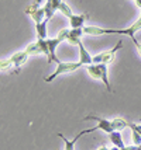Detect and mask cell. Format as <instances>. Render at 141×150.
Segmentation results:
<instances>
[{
	"label": "cell",
	"mask_w": 141,
	"mask_h": 150,
	"mask_svg": "<svg viewBox=\"0 0 141 150\" xmlns=\"http://www.w3.org/2000/svg\"><path fill=\"white\" fill-rule=\"evenodd\" d=\"M137 150H141V144L140 146H137Z\"/></svg>",
	"instance_id": "22"
},
{
	"label": "cell",
	"mask_w": 141,
	"mask_h": 150,
	"mask_svg": "<svg viewBox=\"0 0 141 150\" xmlns=\"http://www.w3.org/2000/svg\"><path fill=\"white\" fill-rule=\"evenodd\" d=\"M123 150H137V146L135 144H133V146H124Z\"/></svg>",
	"instance_id": "19"
},
{
	"label": "cell",
	"mask_w": 141,
	"mask_h": 150,
	"mask_svg": "<svg viewBox=\"0 0 141 150\" xmlns=\"http://www.w3.org/2000/svg\"><path fill=\"white\" fill-rule=\"evenodd\" d=\"M130 129H131V140H133V144L140 146L141 144V133L137 132L135 129H133V128H130Z\"/></svg>",
	"instance_id": "17"
},
{
	"label": "cell",
	"mask_w": 141,
	"mask_h": 150,
	"mask_svg": "<svg viewBox=\"0 0 141 150\" xmlns=\"http://www.w3.org/2000/svg\"><path fill=\"white\" fill-rule=\"evenodd\" d=\"M134 1H135V0H134Z\"/></svg>",
	"instance_id": "24"
},
{
	"label": "cell",
	"mask_w": 141,
	"mask_h": 150,
	"mask_svg": "<svg viewBox=\"0 0 141 150\" xmlns=\"http://www.w3.org/2000/svg\"><path fill=\"white\" fill-rule=\"evenodd\" d=\"M28 58H30V55H28V52L26 49H24V51H20V52L11 55L10 58L1 59V60H0V69H1V70H6V69H10V67L19 69V67H21V66L27 62Z\"/></svg>",
	"instance_id": "4"
},
{
	"label": "cell",
	"mask_w": 141,
	"mask_h": 150,
	"mask_svg": "<svg viewBox=\"0 0 141 150\" xmlns=\"http://www.w3.org/2000/svg\"><path fill=\"white\" fill-rule=\"evenodd\" d=\"M40 3H41V0H35L33 4H30V6L26 8V11H24L27 16H30V17L33 18L34 24L41 23V21L45 20V10H44V6L40 7Z\"/></svg>",
	"instance_id": "7"
},
{
	"label": "cell",
	"mask_w": 141,
	"mask_h": 150,
	"mask_svg": "<svg viewBox=\"0 0 141 150\" xmlns=\"http://www.w3.org/2000/svg\"><path fill=\"white\" fill-rule=\"evenodd\" d=\"M107 66L106 63H90V65H86V72L89 73V76L92 79H96V80H100L103 84L106 86L107 91L113 93V88H112V84L109 81V76H107Z\"/></svg>",
	"instance_id": "2"
},
{
	"label": "cell",
	"mask_w": 141,
	"mask_h": 150,
	"mask_svg": "<svg viewBox=\"0 0 141 150\" xmlns=\"http://www.w3.org/2000/svg\"><path fill=\"white\" fill-rule=\"evenodd\" d=\"M64 3V0H45L44 3V10H45V20H49L54 17L57 11H59L61 4Z\"/></svg>",
	"instance_id": "9"
},
{
	"label": "cell",
	"mask_w": 141,
	"mask_h": 150,
	"mask_svg": "<svg viewBox=\"0 0 141 150\" xmlns=\"http://www.w3.org/2000/svg\"><path fill=\"white\" fill-rule=\"evenodd\" d=\"M59 11H61V13H62V14H64V16H65L67 18H71V17L74 16V11H72V8H71V7L68 6V4H67V3H65V1H64V3L61 4V7H59Z\"/></svg>",
	"instance_id": "16"
},
{
	"label": "cell",
	"mask_w": 141,
	"mask_h": 150,
	"mask_svg": "<svg viewBox=\"0 0 141 150\" xmlns=\"http://www.w3.org/2000/svg\"><path fill=\"white\" fill-rule=\"evenodd\" d=\"M83 121H94L96 125H97V128H99V131L106 132L107 135L114 131L112 121H109L106 118H100V117H96V115H86V117L83 118Z\"/></svg>",
	"instance_id": "8"
},
{
	"label": "cell",
	"mask_w": 141,
	"mask_h": 150,
	"mask_svg": "<svg viewBox=\"0 0 141 150\" xmlns=\"http://www.w3.org/2000/svg\"><path fill=\"white\" fill-rule=\"evenodd\" d=\"M109 140L113 143V146H117V147H124V140H123V136H121L120 131H113L112 133H109Z\"/></svg>",
	"instance_id": "14"
},
{
	"label": "cell",
	"mask_w": 141,
	"mask_h": 150,
	"mask_svg": "<svg viewBox=\"0 0 141 150\" xmlns=\"http://www.w3.org/2000/svg\"><path fill=\"white\" fill-rule=\"evenodd\" d=\"M47 27H48V20H44V21L35 24V33H37V38L38 39H48Z\"/></svg>",
	"instance_id": "13"
},
{
	"label": "cell",
	"mask_w": 141,
	"mask_h": 150,
	"mask_svg": "<svg viewBox=\"0 0 141 150\" xmlns=\"http://www.w3.org/2000/svg\"><path fill=\"white\" fill-rule=\"evenodd\" d=\"M82 63L78 60V62H59L57 63V67H55L54 73H51L49 76L44 79L45 83H51L52 80L58 77V76H62V74H68V73H72L75 70H78L79 67H82Z\"/></svg>",
	"instance_id": "3"
},
{
	"label": "cell",
	"mask_w": 141,
	"mask_h": 150,
	"mask_svg": "<svg viewBox=\"0 0 141 150\" xmlns=\"http://www.w3.org/2000/svg\"><path fill=\"white\" fill-rule=\"evenodd\" d=\"M68 33H69V30H62L58 33L57 37L54 38H48L47 39V44H48V49H49V58L47 59L48 63H51V62H55V63H59L61 60L57 58V48L58 45L62 44V41H67V37H68Z\"/></svg>",
	"instance_id": "5"
},
{
	"label": "cell",
	"mask_w": 141,
	"mask_h": 150,
	"mask_svg": "<svg viewBox=\"0 0 141 150\" xmlns=\"http://www.w3.org/2000/svg\"><path fill=\"white\" fill-rule=\"evenodd\" d=\"M119 150H123V147H121V149H119Z\"/></svg>",
	"instance_id": "23"
},
{
	"label": "cell",
	"mask_w": 141,
	"mask_h": 150,
	"mask_svg": "<svg viewBox=\"0 0 141 150\" xmlns=\"http://www.w3.org/2000/svg\"><path fill=\"white\" fill-rule=\"evenodd\" d=\"M121 48H123V42H121V41H119V42H117V44H116L112 49H109V51H104V52L94 55V56H93V63H106V65L112 63V62L114 60V58H116V53H117V51H120Z\"/></svg>",
	"instance_id": "6"
},
{
	"label": "cell",
	"mask_w": 141,
	"mask_h": 150,
	"mask_svg": "<svg viewBox=\"0 0 141 150\" xmlns=\"http://www.w3.org/2000/svg\"><path fill=\"white\" fill-rule=\"evenodd\" d=\"M82 35H85L83 28H69V33H68L67 41L72 45H78V42L81 41Z\"/></svg>",
	"instance_id": "11"
},
{
	"label": "cell",
	"mask_w": 141,
	"mask_h": 150,
	"mask_svg": "<svg viewBox=\"0 0 141 150\" xmlns=\"http://www.w3.org/2000/svg\"><path fill=\"white\" fill-rule=\"evenodd\" d=\"M131 41H133V44H134L135 49H137V51H138V53L141 55V42H140V41H137V38H135V37H133V38H131Z\"/></svg>",
	"instance_id": "18"
},
{
	"label": "cell",
	"mask_w": 141,
	"mask_h": 150,
	"mask_svg": "<svg viewBox=\"0 0 141 150\" xmlns=\"http://www.w3.org/2000/svg\"><path fill=\"white\" fill-rule=\"evenodd\" d=\"M135 4H137V7L141 10V0H135Z\"/></svg>",
	"instance_id": "20"
},
{
	"label": "cell",
	"mask_w": 141,
	"mask_h": 150,
	"mask_svg": "<svg viewBox=\"0 0 141 150\" xmlns=\"http://www.w3.org/2000/svg\"><path fill=\"white\" fill-rule=\"evenodd\" d=\"M86 18H87V14H74L69 18L71 28H83L85 23H86Z\"/></svg>",
	"instance_id": "12"
},
{
	"label": "cell",
	"mask_w": 141,
	"mask_h": 150,
	"mask_svg": "<svg viewBox=\"0 0 141 150\" xmlns=\"http://www.w3.org/2000/svg\"><path fill=\"white\" fill-rule=\"evenodd\" d=\"M112 125H113L114 131H123L124 128H128V122L123 118H114L112 119Z\"/></svg>",
	"instance_id": "15"
},
{
	"label": "cell",
	"mask_w": 141,
	"mask_h": 150,
	"mask_svg": "<svg viewBox=\"0 0 141 150\" xmlns=\"http://www.w3.org/2000/svg\"><path fill=\"white\" fill-rule=\"evenodd\" d=\"M78 49H79V62H81L83 66L90 65L93 63V56L87 52V49L85 48V45L82 44V41L78 42Z\"/></svg>",
	"instance_id": "10"
},
{
	"label": "cell",
	"mask_w": 141,
	"mask_h": 150,
	"mask_svg": "<svg viewBox=\"0 0 141 150\" xmlns=\"http://www.w3.org/2000/svg\"><path fill=\"white\" fill-rule=\"evenodd\" d=\"M141 30V14L140 17L137 18V21H134L133 24L127 28H102V27L96 25H85L83 31L86 35H92V37H100V35H112V34H121V35H128L130 38L135 37V33H138Z\"/></svg>",
	"instance_id": "1"
},
{
	"label": "cell",
	"mask_w": 141,
	"mask_h": 150,
	"mask_svg": "<svg viewBox=\"0 0 141 150\" xmlns=\"http://www.w3.org/2000/svg\"><path fill=\"white\" fill-rule=\"evenodd\" d=\"M96 150H110V149H107L106 146H102V147H99V149H96Z\"/></svg>",
	"instance_id": "21"
}]
</instances>
